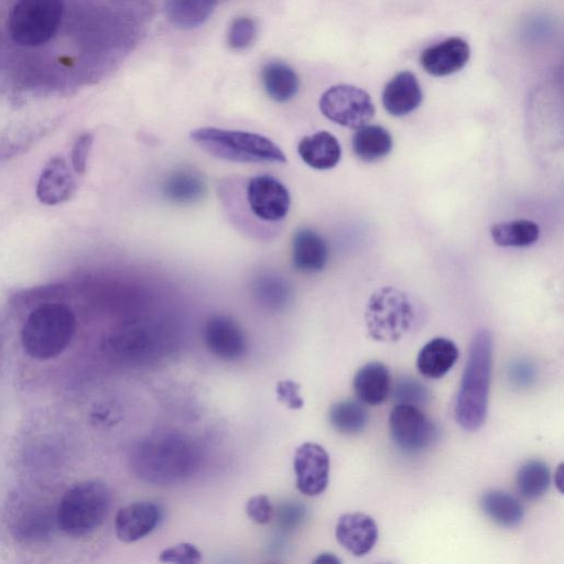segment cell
Wrapping results in <instances>:
<instances>
[{
  "label": "cell",
  "instance_id": "obj_1",
  "mask_svg": "<svg viewBox=\"0 0 564 564\" xmlns=\"http://www.w3.org/2000/svg\"><path fill=\"white\" fill-rule=\"evenodd\" d=\"M202 462L197 443L176 431H158L138 441L130 465L141 480L160 486L182 482L196 473Z\"/></svg>",
  "mask_w": 564,
  "mask_h": 564
},
{
  "label": "cell",
  "instance_id": "obj_2",
  "mask_svg": "<svg viewBox=\"0 0 564 564\" xmlns=\"http://www.w3.org/2000/svg\"><path fill=\"white\" fill-rule=\"evenodd\" d=\"M492 349L491 333L488 329L478 330L470 343L454 406L457 424L468 432L479 430L487 416Z\"/></svg>",
  "mask_w": 564,
  "mask_h": 564
},
{
  "label": "cell",
  "instance_id": "obj_3",
  "mask_svg": "<svg viewBox=\"0 0 564 564\" xmlns=\"http://www.w3.org/2000/svg\"><path fill=\"white\" fill-rule=\"evenodd\" d=\"M76 332V317L61 303H45L28 316L21 333L24 351L34 359L48 360L61 355Z\"/></svg>",
  "mask_w": 564,
  "mask_h": 564
},
{
  "label": "cell",
  "instance_id": "obj_4",
  "mask_svg": "<svg viewBox=\"0 0 564 564\" xmlns=\"http://www.w3.org/2000/svg\"><path fill=\"white\" fill-rule=\"evenodd\" d=\"M193 142L206 153L220 160L241 163H285L283 151L259 133L199 128L191 132Z\"/></svg>",
  "mask_w": 564,
  "mask_h": 564
},
{
  "label": "cell",
  "instance_id": "obj_5",
  "mask_svg": "<svg viewBox=\"0 0 564 564\" xmlns=\"http://www.w3.org/2000/svg\"><path fill=\"white\" fill-rule=\"evenodd\" d=\"M109 507L110 492L104 481H80L63 496L57 509V524L69 536H86L102 524Z\"/></svg>",
  "mask_w": 564,
  "mask_h": 564
},
{
  "label": "cell",
  "instance_id": "obj_6",
  "mask_svg": "<svg viewBox=\"0 0 564 564\" xmlns=\"http://www.w3.org/2000/svg\"><path fill=\"white\" fill-rule=\"evenodd\" d=\"M414 321L410 297L393 286H383L371 294L365 310L368 335L381 343L402 338Z\"/></svg>",
  "mask_w": 564,
  "mask_h": 564
},
{
  "label": "cell",
  "instance_id": "obj_7",
  "mask_svg": "<svg viewBox=\"0 0 564 564\" xmlns=\"http://www.w3.org/2000/svg\"><path fill=\"white\" fill-rule=\"evenodd\" d=\"M63 0H18L8 17L10 37L22 46L48 42L63 20Z\"/></svg>",
  "mask_w": 564,
  "mask_h": 564
},
{
  "label": "cell",
  "instance_id": "obj_8",
  "mask_svg": "<svg viewBox=\"0 0 564 564\" xmlns=\"http://www.w3.org/2000/svg\"><path fill=\"white\" fill-rule=\"evenodd\" d=\"M322 113L330 121L358 129L375 115V105L370 96L352 85H336L328 88L319 99Z\"/></svg>",
  "mask_w": 564,
  "mask_h": 564
},
{
  "label": "cell",
  "instance_id": "obj_9",
  "mask_svg": "<svg viewBox=\"0 0 564 564\" xmlns=\"http://www.w3.org/2000/svg\"><path fill=\"white\" fill-rule=\"evenodd\" d=\"M389 431L393 443L408 454L430 447L438 436L437 426L419 406L395 404L389 415Z\"/></svg>",
  "mask_w": 564,
  "mask_h": 564
},
{
  "label": "cell",
  "instance_id": "obj_10",
  "mask_svg": "<svg viewBox=\"0 0 564 564\" xmlns=\"http://www.w3.org/2000/svg\"><path fill=\"white\" fill-rule=\"evenodd\" d=\"M246 197L251 213L267 223L284 219L291 205L286 186L268 174L257 175L248 181Z\"/></svg>",
  "mask_w": 564,
  "mask_h": 564
},
{
  "label": "cell",
  "instance_id": "obj_11",
  "mask_svg": "<svg viewBox=\"0 0 564 564\" xmlns=\"http://www.w3.org/2000/svg\"><path fill=\"white\" fill-rule=\"evenodd\" d=\"M293 468L297 490L308 497L321 495L328 485L329 455L313 442L301 444L294 454Z\"/></svg>",
  "mask_w": 564,
  "mask_h": 564
},
{
  "label": "cell",
  "instance_id": "obj_12",
  "mask_svg": "<svg viewBox=\"0 0 564 564\" xmlns=\"http://www.w3.org/2000/svg\"><path fill=\"white\" fill-rule=\"evenodd\" d=\"M203 338L213 355L228 361L241 358L248 347L246 334L240 325L226 315L209 317L204 325Z\"/></svg>",
  "mask_w": 564,
  "mask_h": 564
},
{
  "label": "cell",
  "instance_id": "obj_13",
  "mask_svg": "<svg viewBox=\"0 0 564 564\" xmlns=\"http://www.w3.org/2000/svg\"><path fill=\"white\" fill-rule=\"evenodd\" d=\"M162 510L153 501H134L120 508L115 518L117 538L132 543L149 535L160 523Z\"/></svg>",
  "mask_w": 564,
  "mask_h": 564
},
{
  "label": "cell",
  "instance_id": "obj_14",
  "mask_svg": "<svg viewBox=\"0 0 564 564\" xmlns=\"http://www.w3.org/2000/svg\"><path fill=\"white\" fill-rule=\"evenodd\" d=\"M337 542L356 556L369 553L378 540L376 521L362 512L343 514L336 524Z\"/></svg>",
  "mask_w": 564,
  "mask_h": 564
},
{
  "label": "cell",
  "instance_id": "obj_15",
  "mask_svg": "<svg viewBox=\"0 0 564 564\" xmlns=\"http://www.w3.org/2000/svg\"><path fill=\"white\" fill-rule=\"evenodd\" d=\"M470 48L462 37L453 36L429 46L420 55V64L433 76H447L460 70L468 62Z\"/></svg>",
  "mask_w": 564,
  "mask_h": 564
},
{
  "label": "cell",
  "instance_id": "obj_16",
  "mask_svg": "<svg viewBox=\"0 0 564 564\" xmlns=\"http://www.w3.org/2000/svg\"><path fill=\"white\" fill-rule=\"evenodd\" d=\"M75 181L63 158L56 156L43 169L36 185V196L45 205H57L70 198Z\"/></svg>",
  "mask_w": 564,
  "mask_h": 564
},
{
  "label": "cell",
  "instance_id": "obj_17",
  "mask_svg": "<svg viewBox=\"0 0 564 564\" xmlns=\"http://www.w3.org/2000/svg\"><path fill=\"white\" fill-rule=\"evenodd\" d=\"M292 263L303 273L322 271L328 261V246L324 238L310 228L296 230L292 237Z\"/></svg>",
  "mask_w": 564,
  "mask_h": 564
},
{
  "label": "cell",
  "instance_id": "obj_18",
  "mask_svg": "<svg viewBox=\"0 0 564 564\" xmlns=\"http://www.w3.org/2000/svg\"><path fill=\"white\" fill-rule=\"evenodd\" d=\"M422 101V90L416 77L409 70L398 73L384 86L382 105L387 112L402 117L414 111Z\"/></svg>",
  "mask_w": 564,
  "mask_h": 564
},
{
  "label": "cell",
  "instance_id": "obj_19",
  "mask_svg": "<svg viewBox=\"0 0 564 564\" xmlns=\"http://www.w3.org/2000/svg\"><path fill=\"white\" fill-rule=\"evenodd\" d=\"M458 356V348L453 340L436 337L427 341L420 349L416 367L424 377L438 379L453 368Z\"/></svg>",
  "mask_w": 564,
  "mask_h": 564
},
{
  "label": "cell",
  "instance_id": "obj_20",
  "mask_svg": "<svg viewBox=\"0 0 564 564\" xmlns=\"http://www.w3.org/2000/svg\"><path fill=\"white\" fill-rule=\"evenodd\" d=\"M297 153L308 166L329 170L339 162L341 149L335 135L328 131H318L301 139Z\"/></svg>",
  "mask_w": 564,
  "mask_h": 564
},
{
  "label": "cell",
  "instance_id": "obj_21",
  "mask_svg": "<svg viewBox=\"0 0 564 564\" xmlns=\"http://www.w3.org/2000/svg\"><path fill=\"white\" fill-rule=\"evenodd\" d=\"M352 384L355 393L361 402L369 405L381 404L390 392L389 369L379 361L368 362L356 372Z\"/></svg>",
  "mask_w": 564,
  "mask_h": 564
},
{
  "label": "cell",
  "instance_id": "obj_22",
  "mask_svg": "<svg viewBox=\"0 0 564 564\" xmlns=\"http://www.w3.org/2000/svg\"><path fill=\"white\" fill-rule=\"evenodd\" d=\"M479 507L488 519L503 528L518 527L524 516L520 501L500 489L486 490L479 498Z\"/></svg>",
  "mask_w": 564,
  "mask_h": 564
},
{
  "label": "cell",
  "instance_id": "obj_23",
  "mask_svg": "<svg viewBox=\"0 0 564 564\" xmlns=\"http://www.w3.org/2000/svg\"><path fill=\"white\" fill-rule=\"evenodd\" d=\"M392 144L390 132L378 124H365L358 128L351 139L355 155L364 162H375L387 156Z\"/></svg>",
  "mask_w": 564,
  "mask_h": 564
},
{
  "label": "cell",
  "instance_id": "obj_24",
  "mask_svg": "<svg viewBox=\"0 0 564 564\" xmlns=\"http://www.w3.org/2000/svg\"><path fill=\"white\" fill-rule=\"evenodd\" d=\"M203 176L192 170H178L170 174L163 184L164 196L173 203L192 204L203 198L206 193Z\"/></svg>",
  "mask_w": 564,
  "mask_h": 564
},
{
  "label": "cell",
  "instance_id": "obj_25",
  "mask_svg": "<svg viewBox=\"0 0 564 564\" xmlns=\"http://www.w3.org/2000/svg\"><path fill=\"white\" fill-rule=\"evenodd\" d=\"M261 77L264 90L278 102L289 101L299 90L296 73L282 62L268 63L262 69Z\"/></svg>",
  "mask_w": 564,
  "mask_h": 564
},
{
  "label": "cell",
  "instance_id": "obj_26",
  "mask_svg": "<svg viewBox=\"0 0 564 564\" xmlns=\"http://www.w3.org/2000/svg\"><path fill=\"white\" fill-rule=\"evenodd\" d=\"M490 236L500 247H528L539 239L540 228L529 219L507 220L491 226Z\"/></svg>",
  "mask_w": 564,
  "mask_h": 564
},
{
  "label": "cell",
  "instance_id": "obj_27",
  "mask_svg": "<svg viewBox=\"0 0 564 564\" xmlns=\"http://www.w3.org/2000/svg\"><path fill=\"white\" fill-rule=\"evenodd\" d=\"M328 420L335 431L344 435L361 433L369 421L367 409L358 401L343 400L334 403Z\"/></svg>",
  "mask_w": 564,
  "mask_h": 564
},
{
  "label": "cell",
  "instance_id": "obj_28",
  "mask_svg": "<svg viewBox=\"0 0 564 564\" xmlns=\"http://www.w3.org/2000/svg\"><path fill=\"white\" fill-rule=\"evenodd\" d=\"M550 481V468L541 459L525 460L516 475L517 489L528 500L542 497L549 489Z\"/></svg>",
  "mask_w": 564,
  "mask_h": 564
},
{
  "label": "cell",
  "instance_id": "obj_29",
  "mask_svg": "<svg viewBox=\"0 0 564 564\" xmlns=\"http://www.w3.org/2000/svg\"><path fill=\"white\" fill-rule=\"evenodd\" d=\"M216 3L217 0H166V13L173 24L192 29L208 19Z\"/></svg>",
  "mask_w": 564,
  "mask_h": 564
},
{
  "label": "cell",
  "instance_id": "obj_30",
  "mask_svg": "<svg viewBox=\"0 0 564 564\" xmlns=\"http://www.w3.org/2000/svg\"><path fill=\"white\" fill-rule=\"evenodd\" d=\"M393 399L397 404L421 406L431 399V392L425 384L412 377H401L393 387Z\"/></svg>",
  "mask_w": 564,
  "mask_h": 564
},
{
  "label": "cell",
  "instance_id": "obj_31",
  "mask_svg": "<svg viewBox=\"0 0 564 564\" xmlns=\"http://www.w3.org/2000/svg\"><path fill=\"white\" fill-rule=\"evenodd\" d=\"M202 558V552L194 544L187 542L167 547L159 556L160 562L174 564H196Z\"/></svg>",
  "mask_w": 564,
  "mask_h": 564
},
{
  "label": "cell",
  "instance_id": "obj_32",
  "mask_svg": "<svg viewBox=\"0 0 564 564\" xmlns=\"http://www.w3.org/2000/svg\"><path fill=\"white\" fill-rule=\"evenodd\" d=\"M254 35V22L249 18H238L230 26L228 42L232 48L241 50L252 42Z\"/></svg>",
  "mask_w": 564,
  "mask_h": 564
},
{
  "label": "cell",
  "instance_id": "obj_33",
  "mask_svg": "<svg viewBox=\"0 0 564 564\" xmlns=\"http://www.w3.org/2000/svg\"><path fill=\"white\" fill-rule=\"evenodd\" d=\"M246 512L249 519L258 524H268L274 518V508L265 495L251 497L247 501Z\"/></svg>",
  "mask_w": 564,
  "mask_h": 564
},
{
  "label": "cell",
  "instance_id": "obj_34",
  "mask_svg": "<svg viewBox=\"0 0 564 564\" xmlns=\"http://www.w3.org/2000/svg\"><path fill=\"white\" fill-rule=\"evenodd\" d=\"M300 390V383L290 379L279 381L275 387L278 399L292 410H299L304 405Z\"/></svg>",
  "mask_w": 564,
  "mask_h": 564
},
{
  "label": "cell",
  "instance_id": "obj_35",
  "mask_svg": "<svg viewBox=\"0 0 564 564\" xmlns=\"http://www.w3.org/2000/svg\"><path fill=\"white\" fill-rule=\"evenodd\" d=\"M276 523L284 530L296 528L305 518V507L296 501L282 505L278 510Z\"/></svg>",
  "mask_w": 564,
  "mask_h": 564
},
{
  "label": "cell",
  "instance_id": "obj_36",
  "mask_svg": "<svg viewBox=\"0 0 564 564\" xmlns=\"http://www.w3.org/2000/svg\"><path fill=\"white\" fill-rule=\"evenodd\" d=\"M93 144V135L84 133L75 141L72 149V165L76 173L83 174L86 171L88 154Z\"/></svg>",
  "mask_w": 564,
  "mask_h": 564
},
{
  "label": "cell",
  "instance_id": "obj_37",
  "mask_svg": "<svg viewBox=\"0 0 564 564\" xmlns=\"http://www.w3.org/2000/svg\"><path fill=\"white\" fill-rule=\"evenodd\" d=\"M509 378L518 387L530 386L535 378V368L527 360L513 362L509 370Z\"/></svg>",
  "mask_w": 564,
  "mask_h": 564
},
{
  "label": "cell",
  "instance_id": "obj_38",
  "mask_svg": "<svg viewBox=\"0 0 564 564\" xmlns=\"http://www.w3.org/2000/svg\"><path fill=\"white\" fill-rule=\"evenodd\" d=\"M313 562L314 563L339 564L340 560L335 554L326 552V553L318 554Z\"/></svg>",
  "mask_w": 564,
  "mask_h": 564
},
{
  "label": "cell",
  "instance_id": "obj_39",
  "mask_svg": "<svg viewBox=\"0 0 564 564\" xmlns=\"http://www.w3.org/2000/svg\"><path fill=\"white\" fill-rule=\"evenodd\" d=\"M563 464H560L557 470L555 471V485L557 486L558 490L562 492V479H563Z\"/></svg>",
  "mask_w": 564,
  "mask_h": 564
}]
</instances>
